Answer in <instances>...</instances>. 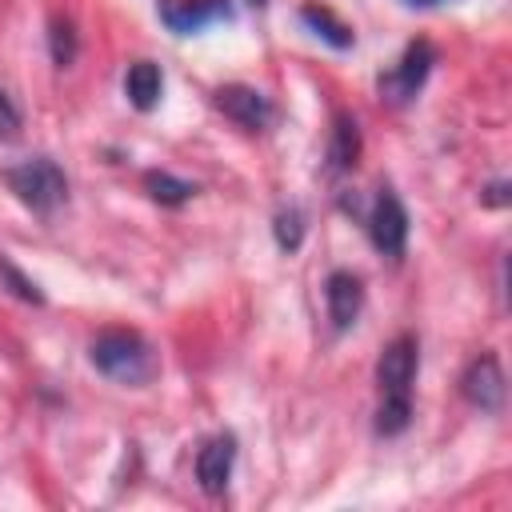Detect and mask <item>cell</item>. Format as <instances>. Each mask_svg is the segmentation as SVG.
<instances>
[{
    "mask_svg": "<svg viewBox=\"0 0 512 512\" xmlns=\"http://www.w3.org/2000/svg\"><path fill=\"white\" fill-rule=\"evenodd\" d=\"M420 364V344L416 336L400 332L396 340L384 344L376 360V384H380V408H376V432L396 436L412 420V380Z\"/></svg>",
    "mask_w": 512,
    "mask_h": 512,
    "instance_id": "6da1fadb",
    "label": "cell"
},
{
    "mask_svg": "<svg viewBox=\"0 0 512 512\" xmlns=\"http://www.w3.org/2000/svg\"><path fill=\"white\" fill-rule=\"evenodd\" d=\"M88 360L96 372H104L108 380L116 384H148L156 372H160V360H156V348L140 336V332H128V328H108L92 340L88 348Z\"/></svg>",
    "mask_w": 512,
    "mask_h": 512,
    "instance_id": "7a4b0ae2",
    "label": "cell"
},
{
    "mask_svg": "<svg viewBox=\"0 0 512 512\" xmlns=\"http://www.w3.org/2000/svg\"><path fill=\"white\" fill-rule=\"evenodd\" d=\"M4 184L32 212H52L68 196V176L48 156H32V160H20V164L4 168Z\"/></svg>",
    "mask_w": 512,
    "mask_h": 512,
    "instance_id": "3957f363",
    "label": "cell"
},
{
    "mask_svg": "<svg viewBox=\"0 0 512 512\" xmlns=\"http://www.w3.org/2000/svg\"><path fill=\"white\" fill-rule=\"evenodd\" d=\"M432 64H436V48H432L428 40H412V44L404 48V56L396 60V68L380 76V96H384L388 104H408V100L424 88Z\"/></svg>",
    "mask_w": 512,
    "mask_h": 512,
    "instance_id": "277c9868",
    "label": "cell"
},
{
    "mask_svg": "<svg viewBox=\"0 0 512 512\" xmlns=\"http://www.w3.org/2000/svg\"><path fill=\"white\" fill-rule=\"evenodd\" d=\"M368 236L376 244L380 256L388 260H400L404 256V244H408V212L400 204V196L392 188H380L372 212H368Z\"/></svg>",
    "mask_w": 512,
    "mask_h": 512,
    "instance_id": "5b68a950",
    "label": "cell"
},
{
    "mask_svg": "<svg viewBox=\"0 0 512 512\" xmlns=\"http://www.w3.org/2000/svg\"><path fill=\"white\" fill-rule=\"evenodd\" d=\"M156 12H160L168 32L192 36L208 24L232 20V0H156Z\"/></svg>",
    "mask_w": 512,
    "mask_h": 512,
    "instance_id": "8992f818",
    "label": "cell"
},
{
    "mask_svg": "<svg viewBox=\"0 0 512 512\" xmlns=\"http://www.w3.org/2000/svg\"><path fill=\"white\" fill-rule=\"evenodd\" d=\"M460 392L480 412H500L504 404V368L496 356H476L460 380Z\"/></svg>",
    "mask_w": 512,
    "mask_h": 512,
    "instance_id": "52a82bcc",
    "label": "cell"
},
{
    "mask_svg": "<svg viewBox=\"0 0 512 512\" xmlns=\"http://www.w3.org/2000/svg\"><path fill=\"white\" fill-rule=\"evenodd\" d=\"M216 108H220L232 124H240L244 132H260V128L272 120L268 96L256 92V88H248V84H224V88L216 92Z\"/></svg>",
    "mask_w": 512,
    "mask_h": 512,
    "instance_id": "ba28073f",
    "label": "cell"
},
{
    "mask_svg": "<svg viewBox=\"0 0 512 512\" xmlns=\"http://www.w3.org/2000/svg\"><path fill=\"white\" fill-rule=\"evenodd\" d=\"M324 300H328V320H332V328H336V332L352 328L356 316H360V308H364V284H360V276L348 272V268H336V272L328 276V284H324Z\"/></svg>",
    "mask_w": 512,
    "mask_h": 512,
    "instance_id": "9c48e42d",
    "label": "cell"
},
{
    "mask_svg": "<svg viewBox=\"0 0 512 512\" xmlns=\"http://www.w3.org/2000/svg\"><path fill=\"white\" fill-rule=\"evenodd\" d=\"M232 464H236V436H212L200 452H196V480L208 496H220L228 488V476H232Z\"/></svg>",
    "mask_w": 512,
    "mask_h": 512,
    "instance_id": "30bf717a",
    "label": "cell"
},
{
    "mask_svg": "<svg viewBox=\"0 0 512 512\" xmlns=\"http://www.w3.org/2000/svg\"><path fill=\"white\" fill-rule=\"evenodd\" d=\"M124 92H128L132 108L152 112V108L160 104V92H164V76H160V68H156L152 60H136V64H128V72H124Z\"/></svg>",
    "mask_w": 512,
    "mask_h": 512,
    "instance_id": "8fae6325",
    "label": "cell"
},
{
    "mask_svg": "<svg viewBox=\"0 0 512 512\" xmlns=\"http://www.w3.org/2000/svg\"><path fill=\"white\" fill-rule=\"evenodd\" d=\"M356 160H360V128L348 112H340L332 120V136H328V168L348 172V168H356Z\"/></svg>",
    "mask_w": 512,
    "mask_h": 512,
    "instance_id": "7c38bea8",
    "label": "cell"
},
{
    "mask_svg": "<svg viewBox=\"0 0 512 512\" xmlns=\"http://www.w3.org/2000/svg\"><path fill=\"white\" fill-rule=\"evenodd\" d=\"M300 20H304L320 40H328V44L340 48V52L356 44V32H352L344 20H336L328 8H320V4H304V8H300Z\"/></svg>",
    "mask_w": 512,
    "mask_h": 512,
    "instance_id": "4fadbf2b",
    "label": "cell"
},
{
    "mask_svg": "<svg viewBox=\"0 0 512 512\" xmlns=\"http://www.w3.org/2000/svg\"><path fill=\"white\" fill-rule=\"evenodd\" d=\"M144 188H148V196L156 200V204H168V208H176V204H184V200H192V184L188 180H180V176H172V172H144Z\"/></svg>",
    "mask_w": 512,
    "mask_h": 512,
    "instance_id": "5bb4252c",
    "label": "cell"
},
{
    "mask_svg": "<svg viewBox=\"0 0 512 512\" xmlns=\"http://www.w3.org/2000/svg\"><path fill=\"white\" fill-rule=\"evenodd\" d=\"M48 48H52V60L60 64V68H68L72 60H76V48H80V40H76V28H72V20H52V32H48Z\"/></svg>",
    "mask_w": 512,
    "mask_h": 512,
    "instance_id": "9a60e30c",
    "label": "cell"
},
{
    "mask_svg": "<svg viewBox=\"0 0 512 512\" xmlns=\"http://www.w3.org/2000/svg\"><path fill=\"white\" fill-rule=\"evenodd\" d=\"M272 232H276V244H280L284 252H296L300 240H304V212H300V208H284V212L276 216Z\"/></svg>",
    "mask_w": 512,
    "mask_h": 512,
    "instance_id": "2e32d148",
    "label": "cell"
},
{
    "mask_svg": "<svg viewBox=\"0 0 512 512\" xmlns=\"http://www.w3.org/2000/svg\"><path fill=\"white\" fill-rule=\"evenodd\" d=\"M0 276H4L8 284H12V292H16L20 300H32V304H44V292H40V288H36V284H32V280H28L24 272H20V268H12L8 260H0Z\"/></svg>",
    "mask_w": 512,
    "mask_h": 512,
    "instance_id": "e0dca14e",
    "label": "cell"
},
{
    "mask_svg": "<svg viewBox=\"0 0 512 512\" xmlns=\"http://www.w3.org/2000/svg\"><path fill=\"white\" fill-rule=\"evenodd\" d=\"M0 136L4 140H16L20 136V108H16V100L0 88Z\"/></svg>",
    "mask_w": 512,
    "mask_h": 512,
    "instance_id": "ac0fdd59",
    "label": "cell"
},
{
    "mask_svg": "<svg viewBox=\"0 0 512 512\" xmlns=\"http://www.w3.org/2000/svg\"><path fill=\"white\" fill-rule=\"evenodd\" d=\"M504 192H508V184H492L484 200H488V204H508V196H504Z\"/></svg>",
    "mask_w": 512,
    "mask_h": 512,
    "instance_id": "d6986e66",
    "label": "cell"
},
{
    "mask_svg": "<svg viewBox=\"0 0 512 512\" xmlns=\"http://www.w3.org/2000/svg\"><path fill=\"white\" fill-rule=\"evenodd\" d=\"M404 4H412V8H436V4H448V0H404Z\"/></svg>",
    "mask_w": 512,
    "mask_h": 512,
    "instance_id": "ffe728a7",
    "label": "cell"
},
{
    "mask_svg": "<svg viewBox=\"0 0 512 512\" xmlns=\"http://www.w3.org/2000/svg\"><path fill=\"white\" fill-rule=\"evenodd\" d=\"M248 4H264V0H248Z\"/></svg>",
    "mask_w": 512,
    "mask_h": 512,
    "instance_id": "44dd1931",
    "label": "cell"
}]
</instances>
